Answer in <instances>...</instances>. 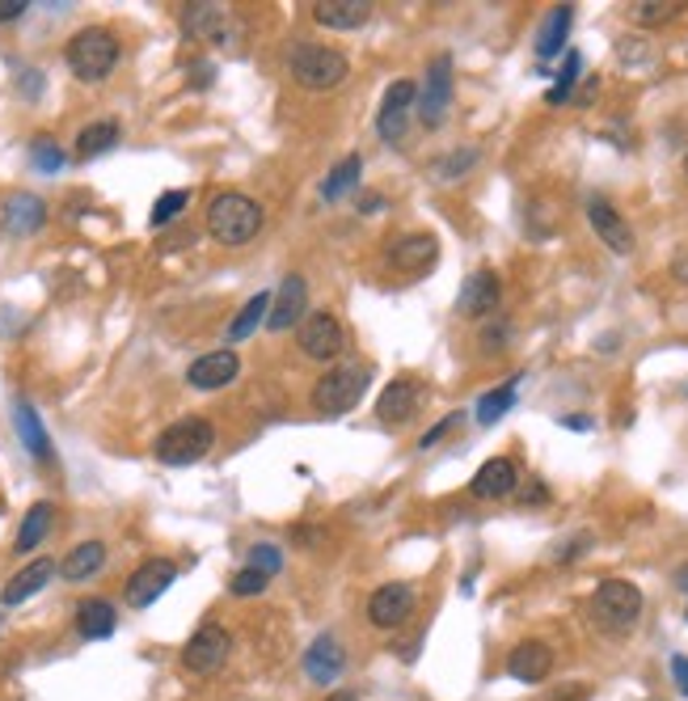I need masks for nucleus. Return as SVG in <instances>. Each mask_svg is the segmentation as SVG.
I'll return each instance as SVG.
<instances>
[{
    "mask_svg": "<svg viewBox=\"0 0 688 701\" xmlns=\"http://www.w3.org/2000/svg\"><path fill=\"white\" fill-rule=\"evenodd\" d=\"M676 583H680V587L688 592V566H680V571H676Z\"/></svg>",
    "mask_w": 688,
    "mask_h": 701,
    "instance_id": "obj_49",
    "label": "nucleus"
},
{
    "mask_svg": "<svg viewBox=\"0 0 688 701\" xmlns=\"http://www.w3.org/2000/svg\"><path fill=\"white\" fill-rule=\"evenodd\" d=\"M43 220H47V208H43V199H34V194H13V199L4 203V229H9L13 237L39 233Z\"/></svg>",
    "mask_w": 688,
    "mask_h": 701,
    "instance_id": "obj_25",
    "label": "nucleus"
},
{
    "mask_svg": "<svg viewBox=\"0 0 688 701\" xmlns=\"http://www.w3.org/2000/svg\"><path fill=\"white\" fill-rule=\"evenodd\" d=\"M588 220H592L595 237L608 245L613 254H629V249H634V229L621 220V212L608 199H592V203H588Z\"/></svg>",
    "mask_w": 688,
    "mask_h": 701,
    "instance_id": "obj_17",
    "label": "nucleus"
},
{
    "mask_svg": "<svg viewBox=\"0 0 688 701\" xmlns=\"http://www.w3.org/2000/svg\"><path fill=\"white\" fill-rule=\"evenodd\" d=\"M30 157H34V166H39L43 173H55L60 166H64V152H60V148H55V140H47V136H39V140H34Z\"/></svg>",
    "mask_w": 688,
    "mask_h": 701,
    "instance_id": "obj_40",
    "label": "nucleus"
},
{
    "mask_svg": "<svg viewBox=\"0 0 688 701\" xmlns=\"http://www.w3.org/2000/svg\"><path fill=\"white\" fill-rule=\"evenodd\" d=\"M685 173H688V157H685Z\"/></svg>",
    "mask_w": 688,
    "mask_h": 701,
    "instance_id": "obj_51",
    "label": "nucleus"
},
{
    "mask_svg": "<svg viewBox=\"0 0 688 701\" xmlns=\"http://www.w3.org/2000/svg\"><path fill=\"white\" fill-rule=\"evenodd\" d=\"M119 626V613L110 601H85V605L76 608V629L85 634V638H110Z\"/></svg>",
    "mask_w": 688,
    "mask_h": 701,
    "instance_id": "obj_26",
    "label": "nucleus"
},
{
    "mask_svg": "<svg viewBox=\"0 0 688 701\" xmlns=\"http://www.w3.org/2000/svg\"><path fill=\"white\" fill-rule=\"evenodd\" d=\"M368 18H372L368 0H321V4H313V22L326 25V30H359Z\"/></svg>",
    "mask_w": 688,
    "mask_h": 701,
    "instance_id": "obj_22",
    "label": "nucleus"
},
{
    "mask_svg": "<svg viewBox=\"0 0 688 701\" xmlns=\"http://www.w3.org/2000/svg\"><path fill=\"white\" fill-rule=\"evenodd\" d=\"M570 22H574V9H570V4H558V9L549 13L541 34H537V55H541V60H553V55L562 51V43H567V34H570Z\"/></svg>",
    "mask_w": 688,
    "mask_h": 701,
    "instance_id": "obj_28",
    "label": "nucleus"
},
{
    "mask_svg": "<svg viewBox=\"0 0 688 701\" xmlns=\"http://www.w3.org/2000/svg\"><path fill=\"white\" fill-rule=\"evenodd\" d=\"M502 300V284L495 270H474L469 279H465V288L456 296V314L461 317H486L495 314Z\"/></svg>",
    "mask_w": 688,
    "mask_h": 701,
    "instance_id": "obj_15",
    "label": "nucleus"
},
{
    "mask_svg": "<svg viewBox=\"0 0 688 701\" xmlns=\"http://www.w3.org/2000/svg\"><path fill=\"white\" fill-rule=\"evenodd\" d=\"M419 119H423V127H444V119H448L452 110V55H440L435 64L427 68V81H423V94H419Z\"/></svg>",
    "mask_w": 688,
    "mask_h": 701,
    "instance_id": "obj_7",
    "label": "nucleus"
},
{
    "mask_svg": "<svg viewBox=\"0 0 688 701\" xmlns=\"http://www.w3.org/2000/svg\"><path fill=\"white\" fill-rule=\"evenodd\" d=\"M190 203L187 191H166L161 199H157V208H152V229H161V224H169L173 216H182V208Z\"/></svg>",
    "mask_w": 688,
    "mask_h": 701,
    "instance_id": "obj_37",
    "label": "nucleus"
},
{
    "mask_svg": "<svg viewBox=\"0 0 688 701\" xmlns=\"http://www.w3.org/2000/svg\"><path fill=\"white\" fill-rule=\"evenodd\" d=\"M507 321H495V326H486V330H481V351H486V355H495V351H502V347H507Z\"/></svg>",
    "mask_w": 688,
    "mask_h": 701,
    "instance_id": "obj_41",
    "label": "nucleus"
},
{
    "mask_svg": "<svg viewBox=\"0 0 688 701\" xmlns=\"http://www.w3.org/2000/svg\"><path fill=\"white\" fill-rule=\"evenodd\" d=\"M237 372H241V360H237V351H212V355H199V360L190 363V372H187V381L194 389H203V393H212V389H224V385H233L237 381Z\"/></svg>",
    "mask_w": 688,
    "mask_h": 701,
    "instance_id": "obj_16",
    "label": "nucleus"
},
{
    "mask_svg": "<svg viewBox=\"0 0 688 701\" xmlns=\"http://www.w3.org/2000/svg\"><path fill=\"white\" fill-rule=\"evenodd\" d=\"M305 309H309V288L300 275H284L279 291L271 296V314H266V326L271 330H292L296 321H305Z\"/></svg>",
    "mask_w": 688,
    "mask_h": 701,
    "instance_id": "obj_14",
    "label": "nucleus"
},
{
    "mask_svg": "<svg viewBox=\"0 0 688 701\" xmlns=\"http://www.w3.org/2000/svg\"><path fill=\"white\" fill-rule=\"evenodd\" d=\"M266 314H271V291H258L254 300H245V309H241V314H237V321L229 326V342L250 339V334L258 330L262 321H266Z\"/></svg>",
    "mask_w": 688,
    "mask_h": 701,
    "instance_id": "obj_31",
    "label": "nucleus"
},
{
    "mask_svg": "<svg viewBox=\"0 0 688 701\" xmlns=\"http://www.w3.org/2000/svg\"><path fill=\"white\" fill-rule=\"evenodd\" d=\"M520 486V469L511 457H495L486 460L481 469L474 474V495L477 499H507L511 490Z\"/></svg>",
    "mask_w": 688,
    "mask_h": 701,
    "instance_id": "obj_20",
    "label": "nucleus"
},
{
    "mask_svg": "<svg viewBox=\"0 0 688 701\" xmlns=\"http://www.w3.org/2000/svg\"><path fill=\"white\" fill-rule=\"evenodd\" d=\"M215 444V427L208 418H178L173 427H166L157 444H152V453L161 465H194V460H203L212 453Z\"/></svg>",
    "mask_w": 688,
    "mask_h": 701,
    "instance_id": "obj_6",
    "label": "nucleus"
},
{
    "mask_svg": "<svg viewBox=\"0 0 688 701\" xmlns=\"http://www.w3.org/2000/svg\"><path fill=\"white\" fill-rule=\"evenodd\" d=\"M51 575H55V562H51V557H39V562H30L25 571H18L13 580L4 583V592H0V605L13 608V605H22V601H30L34 592H43V587H47Z\"/></svg>",
    "mask_w": 688,
    "mask_h": 701,
    "instance_id": "obj_23",
    "label": "nucleus"
},
{
    "mask_svg": "<svg viewBox=\"0 0 688 701\" xmlns=\"http://www.w3.org/2000/svg\"><path fill=\"white\" fill-rule=\"evenodd\" d=\"M173 580H178V566H173L169 557H152V562H144L140 571L127 580V605L131 608L157 605V596H166Z\"/></svg>",
    "mask_w": 688,
    "mask_h": 701,
    "instance_id": "obj_12",
    "label": "nucleus"
},
{
    "mask_svg": "<svg viewBox=\"0 0 688 701\" xmlns=\"http://www.w3.org/2000/svg\"><path fill=\"white\" fill-rule=\"evenodd\" d=\"M507 672L516 680H523V684H541L553 672V651H549L546 642L528 638V642H520L516 651L507 655Z\"/></svg>",
    "mask_w": 688,
    "mask_h": 701,
    "instance_id": "obj_19",
    "label": "nucleus"
},
{
    "mask_svg": "<svg viewBox=\"0 0 688 701\" xmlns=\"http://www.w3.org/2000/svg\"><path fill=\"white\" fill-rule=\"evenodd\" d=\"M266 583H271V575H262L254 566H241L237 575H233V583H229V592H233V596H262Z\"/></svg>",
    "mask_w": 688,
    "mask_h": 701,
    "instance_id": "obj_38",
    "label": "nucleus"
},
{
    "mask_svg": "<svg viewBox=\"0 0 688 701\" xmlns=\"http://www.w3.org/2000/svg\"><path fill=\"white\" fill-rule=\"evenodd\" d=\"M359 173H363V161H359V157L338 161V166H334V173L326 178L321 194H326V199H342V194L351 191V187H359Z\"/></svg>",
    "mask_w": 688,
    "mask_h": 701,
    "instance_id": "obj_34",
    "label": "nucleus"
},
{
    "mask_svg": "<svg viewBox=\"0 0 688 701\" xmlns=\"http://www.w3.org/2000/svg\"><path fill=\"white\" fill-rule=\"evenodd\" d=\"M419 402H423V385H419V381H393L377 402L380 423H393V427H398L405 418H414Z\"/></svg>",
    "mask_w": 688,
    "mask_h": 701,
    "instance_id": "obj_21",
    "label": "nucleus"
},
{
    "mask_svg": "<svg viewBox=\"0 0 688 701\" xmlns=\"http://www.w3.org/2000/svg\"><path fill=\"white\" fill-rule=\"evenodd\" d=\"M187 30L194 39H208V43H233L241 34V18L224 4H190Z\"/></svg>",
    "mask_w": 688,
    "mask_h": 701,
    "instance_id": "obj_13",
    "label": "nucleus"
},
{
    "mask_svg": "<svg viewBox=\"0 0 688 701\" xmlns=\"http://www.w3.org/2000/svg\"><path fill=\"white\" fill-rule=\"evenodd\" d=\"M262 220H266V212L258 208V199L241 191H224L215 194L212 208H208V233L220 245H250L258 237Z\"/></svg>",
    "mask_w": 688,
    "mask_h": 701,
    "instance_id": "obj_1",
    "label": "nucleus"
},
{
    "mask_svg": "<svg viewBox=\"0 0 688 701\" xmlns=\"http://www.w3.org/2000/svg\"><path fill=\"white\" fill-rule=\"evenodd\" d=\"M25 13V0H0V22H13Z\"/></svg>",
    "mask_w": 688,
    "mask_h": 701,
    "instance_id": "obj_45",
    "label": "nucleus"
},
{
    "mask_svg": "<svg viewBox=\"0 0 688 701\" xmlns=\"http://www.w3.org/2000/svg\"><path fill=\"white\" fill-rule=\"evenodd\" d=\"M51 520H55V508L51 503H34V508L25 511V520H22V529H18V554H30V550H39L43 545V537H47L51 529Z\"/></svg>",
    "mask_w": 688,
    "mask_h": 701,
    "instance_id": "obj_29",
    "label": "nucleus"
},
{
    "mask_svg": "<svg viewBox=\"0 0 688 701\" xmlns=\"http://www.w3.org/2000/svg\"><path fill=\"white\" fill-rule=\"evenodd\" d=\"M511 406H516V376H511L507 385L481 393V402H477V423H486V427H490V423H499Z\"/></svg>",
    "mask_w": 688,
    "mask_h": 701,
    "instance_id": "obj_32",
    "label": "nucleus"
},
{
    "mask_svg": "<svg viewBox=\"0 0 688 701\" xmlns=\"http://www.w3.org/2000/svg\"><path fill=\"white\" fill-rule=\"evenodd\" d=\"M414 587H405V583H384L372 592V601H368V622L377 629H398L405 626L410 617H414Z\"/></svg>",
    "mask_w": 688,
    "mask_h": 701,
    "instance_id": "obj_10",
    "label": "nucleus"
},
{
    "mask_svg": "<svg viewBox=\"0 0 688 701\" xmlns=\"http://www.w3.org/2000/svg\"><path fill=\"white\" fill-rule=\"evenodd\" d=\"M287 73H292L296 85H305L313 94H326V89H338L347 81L351 64H347L342 51L326 47V43H300L287 55Z\"/></svg>",
    "mask_w": 688,
    "mask_h": 701,
    "instance_id": "obj_2",
    "label": "nucleus"
},
{
    "mask_svg": "<svg viewBox=\"0 0 688 701\" xmlns=\"http://www.w3.org/2000/svg\"><path fill=\"white\" fill-rule=\"evenodd\" d=\"M326 701H356L351 693H334V698H326Z\"/></svg>",
    "mask_w": 688,
    "mask_h": 701,
    "instance_id": "obj_50",
    "label": "nucleus"
},
{
    "mask_svg": "<svg viewBox=\"0 0 688 701\" xmlns=\"http://www.w3.org/2000/svg\"><path fill=\"white\" fill-rule=\"evenodd\" d=\"M229 647H233L229 629L208 622V626L194 629V638H190L187 651H182V663H187V672H194V677H212L215 668L229 659Z\"/></svg>",
    "mask_w": 688,
    "mask_h": 701,
    "instance_id": "obj_8",
    "label": "nucleus"
},
{
    "mask_svg": "<svg viewBox=\"0 0 688 701\" xmlns=\"http://www.w3.org/2000/svg\"><path fill=\"white\" fill-rule=\"evenodd\" d=\"M368 381L372 372L363 363H338L330 368L317 385H313V411L321 414H347L359 406V397L368 393Z\"/></svg>",
    "mask_w": 688,
    "mask_h": 701,
    "instance_id": "obj_5",
    "label": "nucleus"
},
{
    "mask_svg": "<svg viewBox=\"0 0 688 701\" xmlns=\"http://www.w3.org/2000/svg\"><path fill=\"white\" fill-rule=\"evenodd\" d=\"M456 418H461V414H452V418H444V423H435V427H431L427 436H423V448H431V444H435V439H440V436H448V432H452V423H456Z\"/></svg>",
    "mask_w": 688,
    "mask_h": 701,
    "instance_id": "obj_44",
    "label": "nucleus"
},
{
    "mask_svg": "<svg viewBox=\"0 0 688 701\" xmlns=\"http://www.w3.org/2000/svg\"><path fill=\"white\" fill-rule=\"evenodd\" d=\"M583 76V55L579 51H570L567 64H562V73H558V85L549 89V106H562V102H570V94H574V81Z\"/></svg>",
    "mask_w": 688,
    "mask_h": 701,
    "instance_id": "obj_36",
    "label": "nucleus"
},
{
    "mask_svg": "<svg viewBox=\"0 0 688 701\" xmlns=\"http://www.w3.org/2000/svg\"><path fill=\"white\" fill-rule=\"evenodd\" d=\"M546 499H549V495H546V486H541V482H532L528 490H523V503H546Z\"/></svg>",
    "mask_w": 688,
    "mask_h": 701,
    "instance_id": "obj_46",
    "label": "nucleus"
},
{
    "mask_svg": "<svg viewBox=\"0 0 688 701\" xmlns=\"http://www.w3.org/2000/svg\"><path fill=\"white\" fill-rule=\"evenodd\" d=\"M18 432H22V444L34 453V457H47L51 453V439L47 432H43V423H39V414H34V406H18Z\"/></svg>",
    "mask_w": 688,
    "mask_h": 701,
    "instance_id": "obj_33",
    "label": "nucleus"
},
{
    "mask_svg": "<svg viewBox=\"0 0 688 701\" xmlns=\"http://www.w3.org/2000/svg\"><path fill=\"white\" fill-rule=\"evenodd\" d=\"M680 13H685V4H676V0H642V4L629 9V18L638 25H664L671 18H680Z\"/></svg>",
    "mask_w": 688,
    "mask_h": 701,
    "instance_id": "obj_35",
    "label": "nucleus"
},
{
    "mask_svg": "<svg viewBox=\"0 0 688 701\" xmlns=\"http://www.w3.org/2000/svg\"><path fill=\"white\" fill-rule=\"evenodd\" d=\"M474 161H477V152H456L452 161L440 166V173H444V178H456V170H465V166H474Z\"/></svg>",
    "mask_w": 688,
    "mask_h": 701,
    "instance_id": "obj_43",
    "label": "nucleus"
},
{
    "mask_svg": "<svg viewBox=\"0 0 688 701\" xmlns=\"http://www.w3.org/2000/svg\"><path fill=\"white\" fill-rule=\"evenodd\" d=\"M68 68L81 81H106L119 64V39L106 30V25H89L81 34H72L68 43Z\"/></svg>",
    "mask_w": 688,
    "mask_h": 701,
    "instance_id": "obj_3",
    "label": "nucleus"
},
{
    "mask_svg": "<svg viewBox=\"0 0 688 701\" xmlns=\"http://www.w3.org/2000/svg\"><path fill=\"white\" fill-rule=\"evenodd\" d=\"M250 566L275 580V575L284 571V554H279V545H266V541H262V545H254V550H250Z\"/></svg>",
    "mask_w": 688,
    "mask_h": 701,
    "instance_id": "obj_39",
    "label": "nucleus"
},
{
    "mask_svg": "<svg viewBox=\"0 0 688 701\" xmlns=\"http://www.w3.org/2000/svg\"><path fill=\"white\" fill-rule=\"evenodd\" d=\"M414 102H419V85H414V81H393V85H389L384 106H380V115H377L380 140H389V145H398V140H402L405 119H410Z\"/></svg>",
    "mask_w": 688,
    "mask_h": 701,
    "instance_id": "obj_11",
    "label": "nucleus"
},
{
    "mask_svg": "<svg viewBox=\"0 0 688 701\" xmlns=\"http://www.w3.org/2000/svg\"><path fill=\"white\" fill-rule=\"evenodd\" d=\"M342 663H347V655L338 647V638H334V634H321V638L309 647V655H305V677L317 680V684H326V680H338Z\"/></svg>",
    "mask_w": 688,
    "mask_h": 701,
    "instance_id": "obj_24",
    "label": "nucleus"
},
{
    "mask_svg": "<svg viewBox=\"0 0 688 701\" xmlns=\"http://www.w3.org/2000/svg\"><path fill=\"white\" fill-rule=\"evenodd\" d=\"M342 347H347V330L334 314H309L300 321V351L309 360H338Z\"/></svg>",
    "mask_w": 688,
    "mask_h": 701,
    "instance_id": "obj_9",
    "label": "nucleus"
},
{
    "mask_svg": "<svg viewBox=\"0 0 688 701\" xmlns=\"http://www.w3.org/2000/svg\"><path fill=\"white\" fill-rule=\"evenodd\" d=\"M435 258H440V242L431 233H410V237H402V242L389 249V263H393V270H402V275H423Z\"/></svg>",
    "mask_w": 688,
    "mask_h": 701,
    "instance_id": "obj_18",
    "label": "nucleus"
},
{
    "mask_svg": "<svg viewBox=\"0 0 688 701\" xmlns=\"http://www.w3.org/2000/svg\"><path fill=\"white\" fill-rule=\"evenodd\" d=\"M119 140V123L115 119H102V123H89L81 136H76V157H102V152H110Z\"/></svg>",
    "mask_w": 688,
    "mask_h": 701,
    "instance_id": "obj_30",
    "label": "nucleus"
},
{
    "mask_svg": "<svg viewBox=\"0 0 688 701\" xmlns=\"http://www.w3.org/2000/svg\"><path fill=\"white\" fill-rule=\"evenodd\" d=\"M671 680H676V689L688 698V655H671Z\"/></svg>",
    "mask_w": 688,
    "mask_h": 701,
    "instance_id": "obj_42",
    "label": "nucleus"
},
{
    "mask_svg": "<svg viewBox=\"0 0 688 701\" xmlns=\"http://www.w3.org/2000/svg\"><path fill=\"white\" fill-rule=\"evenodd\" d=\"M380 203H384L380 194H363V199H359V212H368V216H372V212H380Z\"/></svg>",
    "mask_w": 688,
    "mask_h": 701,
    "instance_id": "obj_47",
    "label": "nucleus"
},
{
    "mask_svg": "<svg viewBox=\"0 0 688 701\" xmlns=\"http://www.w3.org/2000/svg\"><path fill=\"white\" fill-rule=\"evenodd\" d=\"M102 562H106V545H102V541H85V545H76V550L60 562V575L68 583H81V580H89V575H97Z\"/></svg>",
    "mask_w": 688,
    "mask_h": 701,
    "instance_id": "obj_27",
    "label": "nucleus"
},
{
    "mask_svg": "<svg viewBox=\"0 0 688 701\" xmlns=\"http://www.w3.org/2000/svg\"><path fill=\"white\" fill-rule=\"evenodd\" d=\"M642 617V592L629 580H604L592 596V622L604 634H629Z\"/></svg>",
    "mask_w": 688,
    "mask_h": 701,
    "instance_id": "obj_4",
    "label": "nucleus"
},
{
    "mask_svg": "<svg viewBox=\"0 0 688 701\" xmlns=\"http://www.w3.org/2000/svg\"><path fill=\"white\" fill-rule=\"evenodd\" d=\"M676 279H685V284H688V258H680V263H676Z\"/></svg>",
    "mask_w": 688,
    "mask_h": 701,
    "instance_id": "obj_48",
    "label": "nucleus"
}]
</instances>
